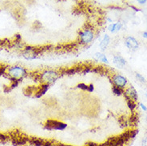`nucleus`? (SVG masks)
I'll list each match as a JSON object with an SVG mask.
<instances>
[{"label": "nucleus", "mask_w": 147, "mask_h": 146, "mask_svg": "<svg viewBox=\"0 0 147 146\" xmlns=\"http://www.w3.org/2000/svg\"><path fill=\"white\" fill-rule=\"evenodd\" d=\"M43 48H36L33 46H25L22 50V57L26 60H33L38 58L42 51Z\"/></svg>", "instance_id": "nucleus-4"}, {"label": "nucleus", "mask_w": 147, "mask_h": 146, "mask_svg": "<svg viewBox=\"0 0 147 146\" xmlns=\"http://www.w3.org/2000/svg\"><path fill=\"white\" fill-rule=\"evenodd\" d=\"M113 63L119 68H122L123 66H125L126 61L124 58H122L120 55H115L113 58Z\"/></svg>", "instance_id": "nucleus-9"}, {"label": "nucleus", "mask_w": 147, "mask_h": 146, "mask_svg": "<svg viewBox=\"0 0 147 146\" xmlns=\"http://www.w3.org/2000/svg\"><path fill=\"white\" fill-rule=\"evenodd\" d=\"M110 43V36L108 35V34H105L104 37H103V38L101 41V42L99 44V46L100 49L104 51V50H107V48L108 47V46H109V44Z\"/></svg>", "instance_id": "nucleus-10"}, {"label": "nucleus", "mask_w": 147, "mask_h": 146, "mask_svg": "<svg viewBox=\"0 0 147 146\" xmlns=\"http://www.w3.org/2000/svg\"><path fill=\"white\" fill-rule=\"evenodd\" d=\"M47 142V141L45 140H42V139L38 138H29V143H30V145H33L35 146H44L45 144Z\"/></svg>", "instance_id": "nucleus-12"}, {"label": "nucleus", "mask_w": 147, "mask_h": 146, "mask_svg": "<svg viewBox=\"0 0 147 146\" xmlns=\"http://www.w3.org/2000/svg\"><path fill=\"white\" fill-rule=\"evenodd\" d=\"M135 77L140 82H142V83H146V78L142 75V74H140L138 73H135Z\"/></svg>", "instance_id": "nucleus-16"}, {"label": "nucleus", "mask_w": 147, "mask_h": 146, "mask_svg": "<svg viewBox=\"0 0 147 146\" xmlns=\"http://www.w3.org/2000/svg\"><path fill=\"white\" fill-rule=\"evenodd\" d=\"M95 59L97 60H98V61L104 62V63H107V64L109 63V61H108V59L107 58V56L104 54H102V53L97 52L95 54Z\"/></svg>", "instance_id": "nucleus-13"}, {"label": "nucleus", "mask_w": 147, "mask_h": 146, "mask_svg": "<svg viewBox=\"0 0 147 146\" xmlns=\"http://www.w3.org/2000/svg\"><path fill=\"white\" fill-rule=\"evenodd\" d=\"M60 73L53 69H46L39 73V81L42 83L51 85L59 79Z\"/></svg>", "instance_id": "nucleus-2"}, {"label": "nucleus", "mask_w": 147, "mask_h": 146, "mask_svg": "<svg viewBox=\"0 0 147 146\" xmlns=\"http://www.w3.org/2000/svg\"><path fill=\"white\" fill-rule=\"evenodd\" d=\"M112 82L115 86L121 88V89H124L126 86V85L128 83V81L126 79V77H123L122 75L115 73L112 76Z\"/></svg>", "instance_id": "nucleus-6"}, {"label": "nucleus", "mask_w": 147, "mask_h": 146, "mask_svg": "<svg viewBox=\"0 0 147 146\" xmlns=\"http://www.w3.org/2000/svg\"><path fill=\"white\" fill-rule=\"evenodd\" d=\"M122 28V24L121 22H115V33L118 32Z\"/></svg>", "instance_id": "nucleus-19"}, {"label": "nucleus", "mask_w": 147, "mask_h": 146, "mask_svg": "<svg viewBox=\"0 0 147 146\" xmlns=\"http://www.w3.org/2000/svg\"><path fill=\"white\" fill-rule=\"evenodd\" d=\"M44 128L47 130H64L67 128V124L57 120H48Z\"/></svg>", "instance_id": "nucleus-5"}, {"label": "nucleus", "mask_w": 147, "mask_h": 146, "mask_svg": "<svg viewBox=\"0 0 147 146\" xmlns=\"http://www.w3.org/2000/svg\"><path fill=\"white\" fill-rule=\"evenodd\" d=\"M92 68L91 66H85L83 67V69H82V73H90V72H92Z\"/></svg>", "instance_id": "nucleus-20"}, {"label": "nucleus", "mask_w": 147, "mask_h": 146, "mask_svg": "<svg viewBox=\"0 0 147 146\" xmlns=\"http://www.w3.org/2000/svg\"><path fill=\"white\" fill-rule=\"evenodd\" d=\"M142 36H143V38H147V31L143 32V34H142Z\"/></svg>", "instance_id": "nucleus-25"}, {"label": "nucleus", "mask_w": 147, "mask_h": 146, "mask_svg": "<svg viewBox=\"0 0 147 146\" xmlns=\"http://www.w3.org/2000/svg\"><path fill=\"white\" fill-rule=\"evenodd\" d=\"M125 45L129 50L135 51L139 47V43L137 41L136 38L134 37H127L125 39Z\"/></svg>", "instance_id": "nucleus-7"}, {"label": "nucleus", "mask_w": 147, "mask_h": 146, "mask_svg": "<svg viewBox=\"0 0 147 146\" xmlns=\"http://www.w3.org/2000/svg\"><path fill=\"white\" fill-rule=\"evenodd\" d=\"M126 102H127V106H128L129 109L131 110V111H134V110L136 109L137 105L136 102L133 101L131 99H126Z\"/></svg>", "instance_id": "nucleus-14"}, {"label": "nucleus", "mask_w": 147, "mask_h": 146, "mask_svg": "<svg viewBox=\"0 0 147 146\" xmlns=\"http://www.w3.org/2000/svg\"><path fill=\"white\" fill-rule=\"evenodd\" d=\"M123 89H121V88L118 87V86H115L114 85L113 88H112V91L114 93V94L115 95H118V96H120L123 94V90H122Z\"/></svg>", "instance_id": "nucleus-15"}, {"label": "nucleus", "mask_w": 147, "mask_h": 146, "mask_svg": "<svg viewBox=\"0 0 147 146\" xmlns=\"http://www.w3.org/2000/svg\"><path fill=\"white\" fill-rule=\"evenodd\" d=\"M7 137L3 134H2V133H0V141H6L7 140Z\"/></svg>", "instance_id": "nucleus-23"}, {"label": "nucleus", "mask_w": 147, "mask_h": 146, "mask_svg": "<svg viewBox=\"0 0 147 146\" xmlns=\"http://www.w3.org/2000/svg\"><path fill=\"white\" fill-rule=\"evenodd\" d=\"M6 74H7L9 78L12 81L18 82L28 75V72H27L26 68H24L23 66L16 65V66H11L7 67Z\"/></svg>", "instance_id": "nucleus-1"}, {"label": "nucleus", "mask_w": 147, "mask_h": 146, "mask_svg": "<svg viewBox=\"0 0 147 146\" xmlns=\"http://www.w3.org/2000/svg\"><path fill=\"white\" fill-rule=\"evenodd\" d=\"M123 94L125 95V98L126 99H131V100L134 101V102H137V101H138V93H137L136 89H135L134 87L132 86V85H130L129 87L127 88Z\"/></svg>", "instance_id": "nucleus-8"}, {"label": "nucleus", "mask_w": 147, "mask_h": 146, "mask_svg": "<svg viewBox=\"0 0 147 146\" xmlns=\"http://www.w3.org/2000/svg\"><path fill=\"white\" fill-rule=\"evenodd\" d=\"M138 105H139L140 107H141V108H142V110H144V111H145V112H146V111H147V107H146V106H145V105H144L143 103L140 102L139 104H138Z\"/></svg>", "instance_id": "nucleus-21"}, {"label": "nucleus", "mask_w": 147, "mask_h": 146, "mask_svg": "<svg viewBox=\"0 0 147 146\" xmlns=\"http://www.w3.org/2000/svg\"><path fill=\"white\" fill-rule=\"evenodd\" d=\"M87 91L88 92H93L94 91V85L92 84L87 85Z\"/></svg>", "instance_id": "nucleus-22"}, {"label": "nucleus", "mask_w": 147, "mask_h": 146, "mask_svg": "<svg viewBox=\"0 0 147 146\" xmlns=\"http://www.w3.org/2000/svg\"><path fill=\"white\" fill-rule=\"evenodd\" d=\"M138 3H139L140 5H144L147 3V0H137Z\"/></svg>", "instance_id": "nucleus-24"}, {"label": "nucleus", "mask_w": 147, "mask_h": 146, "mask_svg": "<svg viewBox=\"0 0 147 146\" xmlns=\"http://www.w3.org/2000/svg\"><path fill=\"white\" fill-rule=\"evenodd\" d=\"M77 87L78 89H80L82 90H84V91H87V85L84 84V83H80L77 85Z\"/></svg>", "instance_id": "nucleus-18"}, {"label": "nucleus", "mask_w": 147, "mask_h": 146, "mask_svg": "<svg viewBox=\"0 0 147 146\" xmlns=\"http://www.w3.org/2000/svg\"><path fill=\"white\" fill-rule=\"evenodd\" d=\"M146 98H147V92H146Z\"/></svg>", "instance_id": "nucleus-26"}, {"label": "nucleus", "mask_w": 147, "mask_h": 146, "mask_svg": "<svg viewBox=\"0 0 147 146\" xmlns=\"http://www.w3.org/2000/svg\"><path fill=\"white\" fill-rule=\"evenodd\" d=\"M107 29L111 33H115V23H110L107 27Z\"/></svg>", "instance_id": "nucleus-17"}, {"label": "nucleus", "mask_w": 147, "mask_h": 146, "mask_svg": "<svg viewBox=\"0 0 147 146\" xmlns=\"http://www.w3.org/2000/svg\"><path fill=\"white\" fill-rule=\"evenodd\" d=\"M50 85L48 84H44V83H42V85H41V87L37 90L36 94H35V96H36L37 98H41L42 95H44L47 91L48 89H49V88H50Z\"/></svg>", "instance_id": "nucleus-11"}, {"label": "nucleus", "mask_w": 147, "mask_h": 146, "mask_svg": "<svg viewBox=\"0 0 147 146\" xmlns=\"http://www.w3.org/2000/svg\"><path fill=\"white\" fill-rule=\"evenodd\" d=\"M94 39V32L91 26H86L78 34V42L82 45H89Z\"/></svg>", "instance_id": "nucleus-3"}]
</instances>
